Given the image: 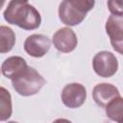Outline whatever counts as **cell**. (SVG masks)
I'll use <instances>...</instances> for the list:
<instances>
[{
	"label": "cell",
	"instance_id": "cell-1",
	"mask_svg": "<svg viewBox=\"0 0 123 123\" xmlns=\"http://www.w3.org/2000/svg\"><path fill=\"white\" fill-rule=\"evenodd\" d=\"M3 16L8 23L16 25L26 31L37 29L41 23L38 11L25 0L10 1L3 12Z\"/></svg>",
	"mask_w": 123,
	"mask_h": 123
},
{
	"label": "cell",
	"instance_id": "cell-2",
	"mask_svg": "<svg viewBox=\"0 0 123 123\" xmlns=\"http://www.w3.org/2000/svg\"><path fill=\"white\" fill-rule=\"evenodd\" d=\"M93 0H64L59 6V18L67 26H76L83 22L86 13L93 9Z\"/></svg>",
	"mask_w": 123,
	"mask_h": 123
},
{
	"label": "cell",
	"instance_id": "cell-3",
	"mask_svg": "<svg viewBox=\"0 0 123 123\" xmlns=\"http://www.w3.org/2000/svg\"><path fill=\"white\" fill-rule=\"evenodd\" d=\"M45 79L33 67L28 66L25 70L12 79L13 89L21 96L37 94L45 85Z\"/></svg>",
	"mask_w": 123,
	"mask_h": 123
},
{
	"label": "cell",
	"instance_id": "cell-4",
	"mask_svg": "<svg viewBox=\"0 0 123 123\" xmlns=\"http://www.w3.org/2000/svg\"><path fill=\"white\" fill-rule=\"evenodd\" d=\"M92 67L98 76L111 78L118 70V61L111 52L100 51L92 59Z\"/></svg>",
	"mask_w": 123,
	"mask_h": 123
},
{
	"label": "cell",
	"instance_id": "cell-5",
	"mask_svg": "<svg viewBox=\"0 0 123 123\" xmlns=\"http://www.w3.org/2000/svg\"><path fill=\"white\" fill-rule=\"evenodd\" d=\"M62 102L69 109L80 108L86 99V89L79 83H71L64 86L61 94Z\"/></svg>",
	"mask_w": 123,
	"mask_h": 123
},
{
	"label": "cell",
	"instance_id": "cell-6",
	"mask_svg": "<svg viewBox=\"0 0 123 123\" xmlns=\"http://www.w3.org/2000/svg\"><path fill=\"white\" fill-rule=\"evenodd\" d=\"M105 29L112 48L120 54L123 48V16L110 15Z\"/></svg>",
	"mask_w": 123,
	"mask_h": 123
},
{
	"label": "cell",
	"instance_id": "cell-7",
	"mask_svg": "<svg viewBox=\"0 0 123 123\" xmlns=\"http://www.w3.org/2000/svg\"><path fill=\"white\" fill-rule=\"evenodd\" d=\"M55 48L62 53H70L75 50L78 44V38L75 32L69 27L59 29L52 37Z\"/></svg>",
	"mask_w": 123,
	"mask_h": 123
},
{
	"label": "cell",
	"instance_id": "cell-8",
	"mask_svg": "<svg viewBox=\"0 0 123 123\" xmlns=\"http://www.w3.org/2000/svg\"><path fill=\"white\" fill-rule=\"evenodd\" d=\"M50 39L40 34H34L29 36L24 41L25 52L34 58H41L46 55L50 49Z\"/></svg>",
	"mask_w": 123,
	"mask_h": 123
},
{
	"label": "cell",
	"instance_id": "cell-9",
	"mask_svg": "<svg viewBox=\"0 0 123 123\" xmlns=\"http://www.w3.org/2000/svg\"><path fill=\"white\" fill-rule=\"evenodd\" d=\"M120 96L118 88L112 84L100 83L92 89V98L94 102L101 108H105L115 98Z\"/></svg>",
	"mask_w": 123,
	"mask_h": 123
},
{
	"label": "cell",
	"instance_id": "cell-10",
	"mask_svg": "<svg viewBox=\"0 0 123 123\" xmlns=\"http://www.w3.org/2000/svg\"><path fill=\"white\" fill-rule=\"evenodd\" d=\"M28 67L26 61L19 56H12L6 59L1 65L2 74L8 79H13Z\"/></svg>",
	"mask_w": 123,
	"mask_h": 123
},
{
	"label": "cell",
	"instance_id": "cell-11",
	"mask_svg": "<svg viewBox=\"0 0 123 123\" xmlns=\"http://www.w3.org/2000/svg\"><path fill=\"white\" fill-rule=\"evenodd\" d=\"M15 44V34L13 30L8 26H0V53L10 52Z\"/></svg>",
	"mask_w": 123,
	"mask_h": 123
},
{
	"label": "cell",
	"instance_id": "cell-12",
	"mask_svg": "<svg viewBox=\"0 0 123 123\" xmlns=\"http://www.w3.org/2000/svg\"><path fill=\"white\" fill-rule=\"evenodd\" d=\"M106 115L112 121L117 123L123 122V98L117 97L113 99L106 107Z\"/></svg>",
	"mask_w": 123,
	"mask_h": 123
},
{
	"label": "cell",
	"instance_id": "cell-13",
	"mask_svg": "<svg viewBox=\"0 0 123 123\" xmlns=\"http://www.w3.org/2000/svg\"><path fill=\"white\" fill-rule=\"evenodd\" d=\"M12 113V96L10 92L4 87H0V120H8Z\"/></svg>",
	"mask_w": 123,
	"mask_h": 123
},
{
	"label": "cell",
	"instance_id": "cell-14",
	"mask_svg": "<svg viewBox=\"0 0 123 123\" xmlns=\"http://www.w3.org/2000/svg\"><path fill=\"white\" fill-rule=\"evenodd\" d=\"M107 5L112 15L123 16V0H110Z\"/></svg>",
	"mask_w": 123,
	"mask_h": 123
},
{
	"label": "cell",
	"instance_id": "cell-15",
	"mask_svg": "<svg viewBox=\"0 0 123 123\" xmlns=\"http://www.w3.org/2000/svg\"><path fill=\"white\" fill-rule=\"evenodd\" d=\"M52 123H72V122L66 118H58V119L54 120Z\"/></svg>",
	"mask_w": 123,
	"mask_h": 123
},
{
	"label": "cell",
	"instance_id": "cell-16",
	"mask_svg": "<svg viewBox=\"0 0 123 123\" xmlns=\"http://www.w3.org/2000/svg\"><path fill=\"white\" fill-rule=\"evenodd\" d=\"M7 123H18V122H16V121H8Z\"/></svg>",
	"mask_w": 123,
	"mask_h": 123
},
{
	"label": "cell",
	"instance_id": "cell-17",
	"mask_svg": "<svg viewBox=\"0 0 123 123\" xmlns=\"http://www.w3.org/2000/svg\"><path fill=\"white\" fill-rule=\"evenodd\" d=\"M121 55H123V48H122V51H121V53H120Z\"/></svg>",
	"mask_w": 123,
	"mask_h": 123
},
{
	"label": "cell",
	"instance_id": "cell-18",
	"mask_svg": "<svg viewBox=\"0 0 123 123\" xmlns=\"http://www.w3.org/2000/svg\"><path fill=\"white\" fill-rule=\"evenodd\" d=\"M122 123H123V122H122Z\"/></svg>",
	"mask_w": 123,
	"mask_h": 123
}]
</instances>
